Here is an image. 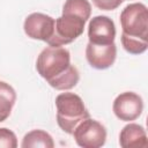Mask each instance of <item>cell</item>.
<instances>
[{
  "instance_id": "cell-14",
  "label": "cell",
  "mask_w": 148,
  "mask_h": 148,
  "mask_svg": "<svg viewBox=\"0 0 148 148\" xmlns=\"http://www.w3.org/2000/svg\"><path fill=\"white\" fill-rule=\"evenodd\" d=\"M120 40H121V44H123L124 49L131 54H141L148 47V42L147 40H141V39H138V38H131V37H127L123 34H121Z\"/></svg>"
},
{
  "instance_id": "cell-4",
  "label": "cell",
  "mask_w": 148,
  "mask_h": 148,
  "mask_svg": "<svg viewBox=\"0 0 148 148\" xmlns=\"http://www.w3.org/2000/svg\"><path fill=\"white\" fill-rule=\"evenodd\" d=\"M86 20L72 13H64L56 20L54 31L47 42L50 46H64L72 43L83 34Z\"/></svg>"
},
{
  "instance_id": "cell-10",
  "label": "cell",
  "mask_w": 148,
  "mask_h": 148,
  "mask_svg": "<svg viewBox=\"0 0 148 148\" xmlns=\"http://www.w3.org/2000/svg\"><path fill=\"white\" fill-rule=\"evenodd\" d=\"M119 143L124 148H134V147H147L148 140L145 128L134 123H130L124 126L119 135Z\"/></svg>"
},
{
  "instance_id": "cell-3",
  "label": "cell",
  "mask_w": 148,
  "mask_h": 148,
  "mask_svg": "<svg viewBox=\"0 0 148 148\" xmlns=\"http://www.w3.org/2000/svg\"><path fill=\"white\" fill-rule=\"evenodd\" d=\"M123 35L148 42V9L141 2L127 5L120 13Z\"/></svg>"
},
{
  "instance_id": "cell-12",
  "label": "cell",
  "mask_w": 148,
  "mask_h": 148,
  "mask_svg": "<svg viewBox=\"0 0 148 148\" xmlns=\"http://www.w3.org/2000/svg\"><path fill=\"white\" fill-rule=\"evenodd\" d=\"M22 148H32V147H44V148H53L54 142L52 136L42 130H32L28 132L21 143Z\"/></svg>"
},
{
  "instance_id": "cell-9",
  "label": "cell",
  "mask_w": 148,
  "mask_h": 148,
  "mask_svg": "<svg viewBox=\"0 0 148 148\" xmlns=\"http://www.w3.org/2000/svg\"><path fill=\"white\" fill-rule=\"evenodd\" d=\"M117 57V46L114 43L99 45L88 43L86 47V58L89 65L96 69H106L111 67Z\"/></svg>"
},
{
  "instance_id": "cell-15",
  "label": "cell",
  "mask_w": 148,
  "mask_h": 148,
  "mask_svg": "<svg viewBox=\"0 0 148 148\" xmlns=\"http://www.w3.org/2000/svg\"><path fill=\"white\" fill-rule=\"evenodd\" d=\"M16 148L17 138L15 133L6 127H0V148Z\"/></svg>"
},
{
  "instance_id": "cell-13",
  "label": "cell",
  "mask_w": 148,
  "mask_h": 148,
  "mask_svg": "<svg viewBox=\"0 0 148 148\" xmlns=\"http://www.w3.org/2000/svg\"><path fill=\"white\" fill-rule=\"evenodd\" d=\"M62 12L79 15L88 21L91 14V5L88 0H66Z\"/></svg>"
},
{
  "instance_id": "cell-6",
  "label": "cell",
  "mask_w": 148,
  "mask_h": 148,
  "mask_svg": "<svg viewBox=\"0 0 148 148\" xmlns=\"http://www.w3.org/2000/svg\"><path fill=\"white\" fill-rule=\"evenodd\" d=\"M112 110L118 119L123 121H132L141 116L143 102L138 94L133 91H125L114 98Z\"/></svg>"
},
{
  "instance_id": "cell-2",
  "label": "cell",
  "mask_w": 148,
  "mask_h": 148,
  "mask_svg": "<svg viewBox=\"0 0 148 148\" xmlns=\"http://www.w3.org/2000/svg\"><path fill=\"white\" fill-rule=\"evenodd\" d=\"M58 126L72 134L79 123L90 117L82 98L74 92H61L56 97Z\"/></svg>"
},
{
  "instance_id": "cell-5",
  "label": "cell",
  "mask_w": 148,
  "mask_h": 148,
  "mask_svg": "<svg viewBox=\"0 0 148 148\" xmlns=\"http://www.w3.org/2000/svg\"><path fill=\"white\" fill-rule=\"evenodd\" d=\"M72 135L77 146L82 148H99L106 141V130L97 120L86 118L76 125Z\"/></svg>"
},
{
  "instance_id": "cell-1",
  "label": "cell",
  "mask_w": 148,
  "mask_h": 148,
  "mask_svg": "<svg viewBox=\"0 0 148 148\" xmlns=\"http://www.w3.org/2000/svg\"><path fill=\"white\" fill-rule=\"evenodd\" d=\"M36 69L57 90H69L80 80L79 71L71 64L69 51L62 46H46L37 57Z\"/></svg>"
},
{
  "instance_id": "cell-8",
  "label": "cell",
  "mask_w": 148,
  "mask_h": 148,
  "mask_svg": "<svg viewBox=\"0 0 148 148\" xmlns=\"http://www.w3.org/2000/svg\"><path fill=\"white\" fill-rule=\"evenodd\" d=\"M88 38L89 43L92 44L106 45L114 43L116 27L113 21L105 15L92 17L88 25Z\"/></svg>"
},
{
  "instance_id": "cell-7",
  "label": "cell",
  "mask_w": 148,
  "mask_h": 148,
  "mask_svg": "<svg viewBox=\"0 0 148 148\" xmlns=\"http://www.w3.org/2000/svg\"><path fill=\"white\" fill-rule=\"evenodd\" d=\"M56 20L43 13H31L24 20L23 29L28 37L49 42L54 31Z\"/></svg>"
},
{
  "instance_id": "cell-16",
  "label": "cell",
  "mask_w": 148,
  "mask_h": 148,
  "mask_svg": "<svg viewBox=\"0 0 148 148\" xmlns=\"http://www.w3.org/2000/svg\"><path fill=\"white\" fill-rule=\"evenodd\" d=\"M124 0H92V3L102 10H113L118 8Z\"/></svg>"
},
{
  "instance_id": "cell-11",
  "label": "cell",
  "mask_w": 148,
  "mask_h": 148,
  "mask_svg": "<svg viewBox=\"0 0 148 148\" xmlns=\"http://www.w3.org/2000/svg\"><path fill=\"white\" fill-rule=\"evenodd\" d=\"M16 102V92L14 88L0 81V123L5 121L12 112V109Z\"/></svg>"
}]
</instances>
